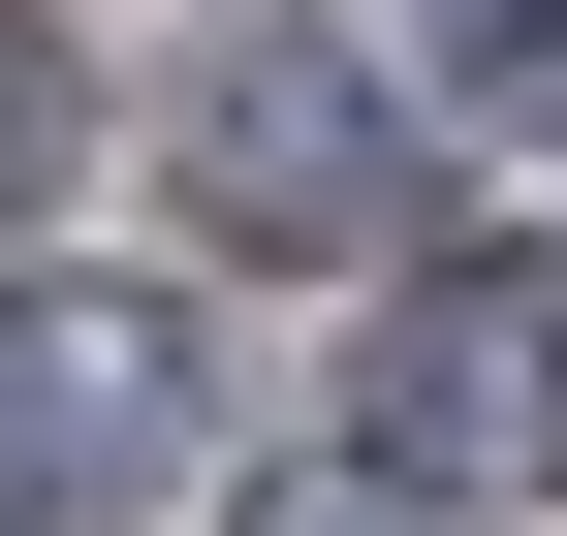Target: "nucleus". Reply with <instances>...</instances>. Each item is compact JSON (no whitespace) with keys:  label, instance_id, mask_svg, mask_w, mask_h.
<instances>
[{"label":"nucleus","instance_id":"1","mask_svg":"<svg viewBox=\"0 0 567 536\" xmlns=\"http://www.w3.org/2000/svg\"><path fill=\"white\" fill-rule=\"evenodd\" d=\"M379 474H410V505H505V474H567V316H536V285H442V316L379 348Z\"/></svg>","mask_w":567,"mask_h":536},{"label":"nucleus","instance_id":"2","mask_svg":"<svg viewBox=\"0 0 567 536\" xmlns=\"http://www.w3.org/2000/svg\"><path fill=\"white\" fill-rule=\"evenodd\" d=\"M221 189H252L284 252H347V221H379V126H347V63H221Z\"/></svg>","mask_w":567,"mask_h":536}]
</instances>
